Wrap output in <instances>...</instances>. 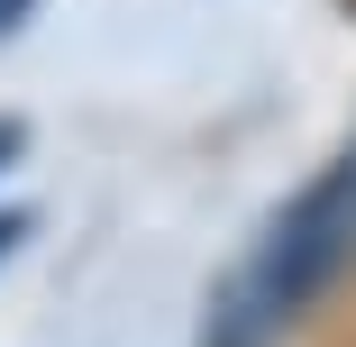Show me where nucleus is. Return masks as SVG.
<instances>
[{
	"mask_svg": "<svg viewBox=\"0 0 356 347\" xmlns=\"http://www.w3.org/2000/svg\"><path fill=\"white\" fill-rule=\"evenodd\" d=\"M19 238H28V211H0V256H10Z\"/></svg>",
	"mask_w": 356,
	"mask_h": 347,
	"instance_id": "20e7f679",
	"label": "nucleus"
},
{
	"mask_svg": "<svg viewBox=\"0 0 356 347\" xmlns=\"http://www.w3.org/2000/svg\"><path fill=\"white\" fill-rule=\"evenodd\" d=\"M347 274H356V137L220 274V293H210V311H201V347H283Z\"/></svg>",
	"mask_w": 356,
	"mask_h": 347,
	"instance_id": "f257e3e1",
	"label": "nucleus"
},
{
	"mask_svg": "<svg viewBox=\"0 0 356 347\" xmlns=\"http://www.w3.org/2000/svg\"><path fill=\"white\" fill-rule=\"evenodd\" d=\"M19 147H28V128H19V119H0V174L19 165Z\"/></svg>",
	"mask_w": 356,
	"mask_h": 347,
	"instance_id": "f03ea898",
	"label": "nucleus"
},
{
	"mask_svg": "<svg viewBox=\"0 0 356 347\" xmlns=\"http://www.w3.org/2000/svg\"><path fill=\"white\" fill-rule=\"evenodd\" d=\"M28 10H37V0H0V37H19V28H28Z\"/></svg>",
	"mask_w": 356,
	"mask_h": 347,
	"instance_id": "7ed1b4c3",
	"label": "nucleus"
}]
</instances>
